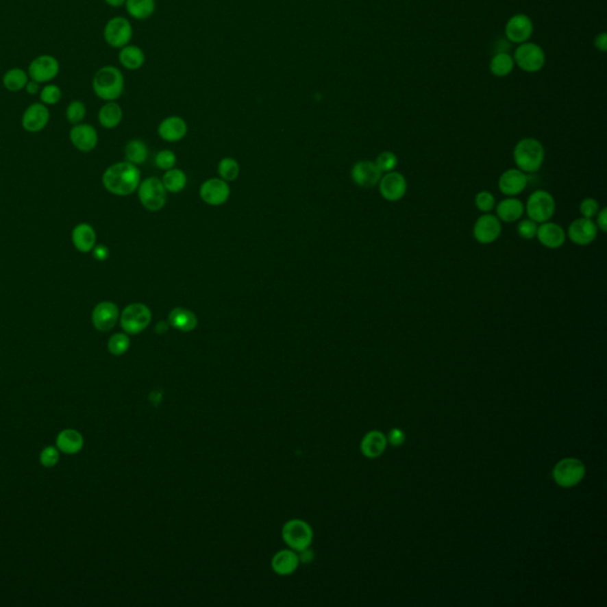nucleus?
<instances>
[{
    "instance_id": "0eeeda50",
    "label": "nucleus",
    "mask_w": 607,
    "mask_h": 607,
    "mask_svg": "<svg viewBox=\"0 0 607 607\" xmlns=\"http://www.w3.org/2000/svg\"><path fill=\"white\" fill-rule=\"evenodd\" d=\"M282 538L292 549L301 552L308 549L312 542V529L305 521L290 519L282 528Z\"/></svg>"
},
{
    "instance_id": "6ab92c4d",
    "label": "nucleus",
    "mask_w": 607,
    "mask_h": 607,
    "mask_svg": "<svg viewBox=\"0 0 607 607\" xmlns=\"http://www.w3.org/2000/svg\"><path fill=\"white\" fill-rule=\"evenodd\" d=\"M382 175L375 162L370 160L357 162L351 169L352 181L361 188H374L379 185Z\"/></svg>"
},
{
    "instance_id": "49530a36",
    "label": "nucleus",
    "mask_w": 607,
    "mask_h": 607,
    "mask_svg": "<svg viewBox=\"0 0 607 607\" xmlns=\"http://www.w3.org/2000/svg\"><path fill=\"white\" fill-rule=\"evenodd\" d=\"M177 158L176 154L170 150L160 151L157 157H156V165L162 169V170H171L176 165Z\"/></svg>"
},
{
    "instance_id": "4be33fe9",
    "label": "nucleus",
    "mask_w": 607,
    "mask_h": 607,
    "mask_svg": "<svg viewBox=\"0 0 607 607\" xmlns=\"http://www.w3.org/2000/svg\"><path fill=\"white\" fill-rule=\"evenodd\" d=\"M536 238L542 246L549 249H558L565 245L567 235L562 227L547 221L537 227Z\"/></svg>"
},
{
    "instance_id": "c9c22d12",
    "label": "nucleus",
    "mask_w": 607,
    "mask_h": 607,
    "mask_svg": "<svg viewBox=\"0 0 607 607\" xmlns=\"http://www.w3.org/2000/svg\"><path fill=\"white\" fill-rule=\"evenodd\" d=\"M186 176L184 172L179 169H171L167 170L166 173L164 175L162 183L166 191L170 193H181L186 185Z\"/></svg>"
},
{
    "instance_id": "8fccbe9b",
    "label": "nucleus",
    "mask_w": 607,
    "mask_h": 607,
    "mask_svg": "<svg viewBox=\"0 0 607 607\" xmlns=\"http://www.w3.org/2000/svg\"><path fill=\"white\" fill-rule=\"evenodd\" d=\"M92 251V256H94L97 261H105V260L108 259V256H110V249H108L106 246H103V245H99V246L94 247Z\"/></svg>"
},
{
    "instance_id": "cd10ccee",
    "label": "nucleus",
    "mask_w": 607,
    "mask_h": 607,
    "mask_svg": "<svg viewBox=\"0 0 607 607\" xmlns=\"http://www.w3.org/2000/svg\"><path fill=\"white\" fill-rule=\"evenodd\" d=\"M145 53L137 45H128L120 49V64L127 71H139L145 64Z\"/></svg>"
},
{
    "instance_id": "a878e982",
    "label": "nucleus",
    "mask_w": 607,
    "mask_h": 607,
    "mask_svg": "<svg viewBox=\"0 0 607 607\" xmlns=\"http://www.w3.org/2000/svg\"><path fill=\"white\" fill-rule=\"evenodd\" d=\"M71 241L77 251L89 253L97 246V233L88 223H79L73 229Z\"/></svg>"
},
{
    "instance_id": "9d476101",
    "label": "nucleus",
    "mask_w": 607,
    "mask_h": 607,
    "mask_svg": "<svg viewBox=\"0 0 607 607\" xmlns=\"http://www.w3.org/2000/svg\"><path fill=\"white\" fill-rule=\"evenodd\" d=\"M585 465L575 458H566L555 465L553 477L562 488H572L585 477Z\"/></svg>"
},
{
    "instance_id": "423d86ee",
    "label": "nucleus",
    "mask_w": 607,
    "mask_h": 607,
    "mask_svg": "<svg viewBox=\"0 0 607 607\" xmlns=\"http://www.w3.org/2000/svg\"><path fill=\"white\" fill-rule=\"evenodd\" d=\"M138 196L143 207L150 212H158L166 204V189L157 177H150L138 188Z\"/></svg>"
},
{
    "instance_id": "f257e3e1",
    "label": "nucleus",
    "mask_w": 607,
    "mask_h": 607,
    "mask_svg": "<svg viewBox=\"0 0 607 607\" xmlns=\"http://www.w3.org/2000/svg\"><path fill=\"white\" fill-rule=\"evenodd\" d=\"M102 184L110 194L129 196L140 185V170L128 162L113 164L103 173Z\"/></svg>"
},
{
    "instance_id": "dca6fc26",
    "label": "nucleus",
    "mask_w": 607,
    "mask_h": 607,
    "mask_svg": "<svg viewBox=\"0 0 607 607\" xmlns=\"http://www.w3.org/2000/svg\"><path fill=\"white\" fill-rule=\"evenodd\" d=\"M529 178L527 173L521 171L519 169H509L501 173L498 179V189L501 194L506 195V197H516L522 194L527 185Z\"/></svg>"
},
{
    "instance_id": "a18cd8bd",
    "label": "nucleus",
    "mask_w": 607,
    "mask_h": 607,
    "mask_svg": "<svg viewBox=\"0 0 607 607\" xmlns=\"http://www.w3.org/2000/svg\"><path fill=\"white\" fill-rule=\"evenodd\" d=\"M579 210H580L581 217L592 220L593 217L597 216L599 210H600V206H599V202L595 198L587 197L585 199H582Z\"/></svg>"
},
{
    "instance_id": "37998d69",
    "label": "nucleus",
    "mask_w": 607,
    "mask_h": 607,
    "mask_svg": "<svg viewBox=\"0 0 607 607\" xmlns=\"http://www.w3.org/2000/svg\"><path fill=\"white\" fill-rule=\"evenodd\" d=\"M475 206L480 212L488 214L493 212L496 207V199L493 197V195L490 191L483 190L475 195Z\"/></svg>"
},
{
    "instance_id": "e433bc0d",
    "label": "nucleus",
    "mask_w": 607,
    "mask_h": 607,
    "mask_svg": "<svg viewBox=\"0 0 607 607\" xmlns=\"http://www.w3.org/2000/svg\"><path fill=\"white\" fill-rule=\"evenodd\" d=\"M129 347H131V339L128 337L127 334H113L108 339V344H107L108 351L114 356H121L123 354H126Z\"/></svg>"
},
{
    "instance_id": "5fc2aeb1",
    "label": "nucleus",
    "mask_w": 607,
    "mask_h": 607,
    "mask_svg": "<svg viewBox=\"0 0 607 607\" xmlns=\"http://www.w3.org/2000/svg\"><path fill=\"white\" fill-rule=\"evenodd\" d=\"M105 3L110 8H120L126 4V0H105Z\"/></svg>"
},
{
    "instance_id": "ddd939ff",
    "label": "nucleus",
    "mask_w": 607,
    "mask_h": 607,
    "mask_svg": "<svg viewBox=\"0 0 607 607\" xmlns=\"http://www.w3.org/2000/svg\"><path fill=\"white\" fill-rule=\"evenodd\" d=\"M380 194L388 202H397L407 194V181L400 172L383 173L379 183Z\"/></svg>"
},
{
    "instance_id": "39448f33",
    "label": "nucleus",
    "mask_w": 607,
    "mask_h": 607,
    "mask_svg": "<svg viewBox=\"0 0 607 607\" xmlns=\"http://www.w3.org/2000/svg\"><path fill=\"white\" fill-rule=\"evenodd\" d=\"M555 199L546 190H536L528 197L524 210L528 219L538 223H543L554 216Z\"/></svg>"
},
{
    "instance_id": "412c9836",
    "label": "nucleus",
    "mask_w": 607,
    "mask_h": 607,
    "mask_svg": "<svg viewBox=\"0 0 607 607\" xmlns=\"http://www.w3.org/2000/svg\"><path fill=\"white\" fill-rule=\"evenodd\" d=\"M69 137L71 144L81 152H90L94 150L99 141L97 129L89 123H81L79 125H74V127L71 128L69 133Z\"/></svg>"
},
{
    "instance_id": "864d4df0",
    "label": "nucleus",
    "mask_w": 607,
    "mask_h": 607,
    "mask_svg": "<svg viewBox=\"0 0 607 607\" xmlns=\"http://www.w3.org/2000/svg\"><path fill=\"white\" fill-rule=\"evenodd\" d=\"M169 321H159L157 326H156V332H158V334H165L167 330H169Z\"/></svg>"
},
{
    "instance_id": "a211bd4d",
    "label": "nucleus",
    "mask_w": 607,
    "mask_h": 607,
    "mask_svg": "<svg viewBox=\"0 0 607 607\" xmlns=\"http://www.w3.org/2000/svg\"><path fill=\"white\" fill-rule=\"evenodd\" d=\"M50 120L48 106L42 102H35L27 107L22 118V126L27 132L37 133L43 131Z\"/></svg>"
},
{
    "instance_id": "ea45409f",
    "label": "nucleus",
    "mask_w": 607,
    "mask_h": 607,
    "mask_svg": "<svg viewBox=\"0 0 607 607\" xmlns=\"http://www.w3.org/2000/svg\"><path fill=\"white\" fill-rule=\"evenodd\" d=\"M40 99L42 103L45 106H53L61 101L62 90L58 84H47L43 88H40Z\"/></svg>"
},
{
    "instance_id": "9b49d317",
    "label": "nucleus",
    "mask_w": 607,
    "mask_h": 607,
    "mask_svg": "<svg viewBox=\"0 0 607 607\" xmlns=\"http://www.w3.org/2000/svg\"><path fill=\"white\" fill-rule=\"evenodd\" d=\"M61 71V66L58 58L53 55H40L34 58L27 68V74L31 79L40 84H49L58 77Z\"/></svg>"
},
{
    "instance_id": "7c9ffc66",
    "label": "nucleus",
    "mask_w": 607,
    "mask_h": 607,
    "mask_svg": "<svg viewBox=\"0 0 607 607\" xmlns=\"http://www.w3.org/2000/svg\"><path fill=\"white\" fill-rule=\"evenodd\" d=\"M123 108L115 101H107L99 110V123L107 129L118 127L123 120Z\"/></svg>"
},
{
    "instance_id": "72a5a7b5",
    "label": "nucleus",
    "mask_w": 607,
    "mask_h": 607,
    "mask_svg": "<svg viewBox=\"0 0 607 607\" xmlns=\"http://www.w3.org/2000/svg\"><path fill=\"white\" fill-rule=\"evenodd\" d=\"M515 62L510 53H498L490 61V71L497 77H504L514 71Z\"/></svg>"
},
{
    "instance_id": "58836bf2",
    "label": "nucleus",
    "mask_w": 607,
    "mask_h": 607,
    "mask_svg": "<svg viewBox=\"0 0 607 607\" xmlns=\"http://www.w3.org/2000/svg\"><path fill=\"white\" fill-rule=\"evenodd\" d=\"M86 114H87L86 105H84V102L79 101V100L71 101L66 107V120L71 125H79V123H82L84 118H86Z\"/></svg>"
},
{
    "instance_id": "603ef678",
    "label": "nucleus",
    "mask_w": 607,
    "mask_h": 607,
    "mask_svg": "<svg viewBox=\"0 0 607 607\" xmlns=\"http://www.w3.org/2000/svg\"><path fill=\"white\" fill-rule=\"evenodd\" d=\"M25 90L29 95H37L40 92V84L30 79L25 86Z\"/></svg>"
},
{
    "instance_id": "3c124183",
    "label": "nucleus",
    "mask_w": 607,
    "mask_h": 607,
    "mask_svg": "<svg viewBox=\"0 0 607 607\" xmlns=\"http://www.w3.org/2000/svg\"><path fill=\"white\" fill-rule=\"evenodd\" d=\"M594 45H595V48L600 50V51H606L607 35L605 32H603V34H600V35L595 37V40H594Z\"/></svg>"
},
{
    "instance_id": "473e14b6",
    "label": "nucleus",
    "mask_w": 607,
    "mask_h": 607,
    "mask_svg": "<svg viewBox=\"0 0 607 607\" xmlns=\"http://www.w3.org/2000/svg\"><path fill=\"white\" fill-rule=\"evenodd\" d=\"M29 74L22 68H11L3 76V86L9 92H17L25 89L29 82Z\"/></svg>"
},
{
    "instance_id": "f03ea898",
    "label": "nucleus",
    "mask_w": 607,
    "mask_h": 607,
    "mask_svg": "<svg viewBox=\"0 0 607 607\" xmlns=\"http://www.w3.org/2000/svg\"><path fill=\"white\" fill-rule=\"evenodd\" d=\"M92 87L99 99L106 102L115 101L123 95L125 77L116 66H102L92 77Z\"/></svg>"
},
{
    "instance_id": "1a4fd4ad",
    "label": "nucleus",
    "mask_w": 607,
    "mask_h": 607,
    "mask_svg": "<svg viewBox=\"0 0 607 607\" xmlns=\"http://www.w3.org/2000/svg\"><path fill=\"white\" fill-rule=\"evenodd\" d=\"M133 37V27L127 18L113 17L106 23L103 29V38L107 45L114 49H121L129 45Z\"/></svg>"
},
{
    "instance_id": "c85d7f7f",
    "label": "nucleus",
    "mask_w": 607,
    "mask_h": 607,
    "mask_svg": "<svg viewBox=\"0 0 607 607\" xmlns=\"http://www.w3.org/2000/svg\"><path fill=\"white\" fill-rule=\"evenodd\" d=\"M299 565V556L292 550H282L274 555L272 567L279 575H288L295 572Z\"/></svg>"
},
{
    "instance_id": "f704fd0d",
    "label": "nucleus",
    "mask_w": 607,
    "mask_h": 607,
    "mask_svg": "<svg viewBox=\"0 0 607 607\" xmlns=\"http://www.w3.org/2000/svg\"><path fill=\"white\" fill-rule=\"evenodd\" d=\"M147 156H149V151H147L145 143L139 140V139L129 141L125 147V157H126V162L128 163L134 164V165L143 164L147 159Z\"/></svg>"
},
{
    "instance_id": "4468645a",
    "label": "nucleus",
    "mask_w": 607,
    "mask_h": 607,
    "mask_svg": "<svg viewBox=\"0 0 607 607\" xmlns=\"http://www.w3.org/2000/svg\"><path fill=\"white\" fill-rule=\"evenodd\" d=\"M120 312L118 305L112 301L97 304L92 312V326L100 332H108L114 329L119 321Z\"/></svg>"
},
{
    "instance_id": "bb28decb",
    "label": "nucleus",
    "mask_w": 607,
    "mask_h": 607,
    "mask_svg": "<svg viewBox=\"0 0 607 607\" xmlns=\"http://www.w3.org/2000/svg\"><path fill=\"white\" fill-rule=\"evenodd\" d=\"M169 324L182 332H189L197 327V316L188 308H176L169 314Z\"/></svg>"
},
{
    "instance_id": "b1692460",
    "label": "nucleus",
    "mask_w": 607,
    "mask_h": 607,
    "mask_svg": "<svg viewBox=\"0 0 607 607\" xmlns=\"http://www.w3.org/2000/svg\"><path fill=\"white\" fill-rule=\"evenodd\" d=\"M158 133L163 140L176 143L183 139L188 133V123L181 116L172 115L164 119L158 127Z\"/></svg>"
},
{
    "instance_id": "79ce46f5",
    "label": "nucleus",
    "mask_w": 607,
    "mask_h": 607,
    "mask_svg": "<svg viewBox=\"0 0 607 607\" xmlns=\"http://www.w3.org/2000/svg\"><path fill=\"white\" fill-rule=\"evenodd\" d=\"M375 164L377 165L380 171L382 173H388V172L395 171L396 166L399 164V159L392 151H383L382 153L377 156Z\"/></svg>"
},
{
    "instance_id": "c756f323",
    "label": "nucleus",
    "mask_w": 607,
    "mask_h": 607,
    "mask_svg": "<svg viewBox=\"0 0 607 607\" xmlns=\"http://www.w3.org/2000/svg\"><path fill=\"white\" fill-rule=\"evenodd\" d=\"M387 446V438L379 431L369 432L361 443L362 454L367 458H377Z\"/></svg>"
},
{
    "instance_id": "f8f14e48",
    "label": "nucleus",
    "mask_w": 607,
    "mask_h": 607,
    "mask_svg": "<svg viewBox=\"0 0 607 607\" xmlns=\"http://www.w3.org/2000/svg\"><path fill=\"white\" fill-rule=\"evenodd\" d=\"M501 233V221L490 212L480 216L473 225V238L480 245H491L497 241Z\"/></svg>"
},
{
    "instance_id": "09e8293b",
    "label": "nucleus",
    "mask_w": 607,
    "mask_h": 607,
    "mask_svg": "<svg viewBox=\"0 0 607 607\" xmlns=\"http://www.w3.org/2000/svg\"><path fill=\"white\" fill-rule=\"evenodd\" d=\"M405 433L401 431V430H399V428H394V430L391 432V434H389V441H391V444L394 445V446H400V445L405 443Z\"/></svg>"
},
{
    "instance_id": "4c0bfd02",
    "label": "nucleus",
    "mask_w": 607,
    "mask_h": 607,
    "mask_svg": "<svg viewBox=\"0 0 607 607\" xmlns=\"http://www.w3.org/2000/svg\"><path fill=\"white\" fill-rule=\"evenodd\" d=\"M238 173H240V166L235 159L227 157L221 160L219 164V175L223 181H235L238 177Z\"/></svg>"
},
{
    "instance_id": "393cba45",
    "label": "nucleus",
    "mask_w": 607,
    "mask_h": 607,
    "mask_svg": "<svg viewBox=\"0 0 607 607\" xmlns=\"http://www.w3.org/2000/svg\"><path fill=\"white\" fill-rule=\"evenodd\" d=\"M496 216L498 220L504 223H512L522 219L524 214V204L519 198L506 197L496 204Z\"/></svg>"
},
{
    "instance_id": "5701e85b",
    "label": "nucleus",
    "mask_w": 607,
    "mask_h": 607,
    "mask_svg": "<svg viewBox=\"0 0 607 607\" xmlns=\"http://www.w3.org/2000/svg\"><path fill=\"white\" fill-rule=\"evenodd\" d=\"M55 446L60 449L61 454L66 456H74L84 449V438L81 432L74 428L62 430L56 436Z\"/></svg>"
},
{
    "instance_id": "7ed1b4c3",
    "label": "nucleus",
    "mask_w": 607,
    "mask_h": 607,
    "mask_svg": "<svg viewBox=\"0 0 607 607\" xmlns=\"http://www.w3.org/2000/svg\"><path fill=\"white\" fill-rule=\"evenodd\" d=\"M546 152L541 141L535 138H523L516 144L512 158L517 169L524 173H534L541 169Z\"/></svg>"
},
{
    "instance_id": "c03bdc74",
    "label": "nucleus",
    "mask_w": 607,
    "mask_h": 607,
    "mask_svg": "<svg viewBox=\"0 0 607 607\" xmlns=\"http://www.w3.org/2000/svg\"><path fill=\"white\" fill-rule=\"evenodd\" d=\"M537 227L538 225L536 222H534L530 219H525V220L519 221L516 229H517L519 238H524V240H532V238H536Z\"/></svg>"
},
{
    "instance_id": "2eb2a0df",
    "label": "nucleus",
    "mask_w": 607,
    "mask_h": 607,
    "mask_svg": "<svg viewBox=\"0 0 607 607\" xmlns=\"http://www.w3.org/2000/svg\"><path fill=\"white\" fill-rule=\"evenodd\" d=\"M566 235L577 246H589L597 238L598 228L593 220L580 217L569 225Z\"/></svg>"
},
{
    "instance_id": "aec40b11",
    "label": "nucleus",
    "mask_w": 607,
    "mask_h": 607,
    "mask_svg": "<svg viewBox=\"0 0 607 607\" xmlns=\"http://www.w3.org/2000/svg\"><path fill=\"white\" fill-rule=\"evenodd\" d=\"M534 27L532 19L527 14H519L512 16L506 25V36L512 43L522 45L528 42L532 37Z\"/></svg>"
},
{
    "instance_id": "de8ad7c7",
    "label": "nucleus",
    "mask_w": 607,
    "mask_h": 607,
    "mask_svg": "<svg viewBox=\"0 0 607 607\" xmlns=\"http://www.w3.org/2000/svg\"><path fill=\"white\" fill-rule=\"evenodd\" d=\"M607 209L606 208H603V209H600L599 210L598 214H597V220H595V225H597V228L600 232H603V233H606L607 230Z\"/></svg>"
},
{
    "instance_id": "20e7f679",
    "label": "nucleus",
    "mask_w": 607,
    "mask_h": 607,
    "mask_svg": "<svg viewBox=\"0 0 607 607\" xmlns=\"http://www.w3.org/2000/svg\"><path fill=\"white\" fill-rule=\"evenodd\" d=\"M120 326L127 334H138L145 330L152 321L150 308L141 303L129 304L120 314Z\"/></svg>"
},
{
    "instance_id": "2f4dec72",
    "label": "nucleus",
    "mask_w": 607,
    "mask_h": 607,
    "mask_svg": "<svg viewBox=\"0 0 607 607\" xmlns=\"http://www.w3.org/2000/svg\"><path fill=\"white\" fill-rule=\"evenodd\" d=\"M126 11L137 21H146L156 12V0H126Z\"/></svg>"
},
{
    "instance_id": "a19ab883",
    "label": "nucleus",
    "mask_w": 607,
    "mask_h": 607,
    "mask_svg": "<svg viewBox=\"0 0 607 607\" xmlns=\"http://www.w3.org/2000/svg\"><path fill=\"white\" fill-rule=\"evenodd\" d=\"M60 459H61V452L55 445L45 446V449L40 451V465L45 469H53L56 467L60 462Z\"/></svg>"
},
{
    "instance_id": "6e6552de",
    "label": "nucleus",
    "mask_w": 607,
    "mask_h": 607,
    "mask_svg": "<svg viewBox=\"0 0 607 607\" xmlns=\"http://www.w3.org/2000/svg\"><path fill=\"white\" fill-rule=\"evenodd\" d=\"M512 58L515 64L527 73H536L541 71L546 62V55L543 49L540 45L529 42L519 45L516 48Z\"/></svg>"
},
{
    "instance_id": "f3484780",
    "label": "nucleus",
    "mask_w": 607,
    "mask_h": 607,
    "mask_svg": "<svg viewBox=\"0 0 607 607\" xmlns=\"http://www.w3.org/2000/svg\"><path fill=\"white\" fill-rule=\"evenodd\" d=\"M199 196L209 206L219 207L228 201L230 188L222 178H212L203 183L199 189Z\"/></svg>"
}]
</instances>
